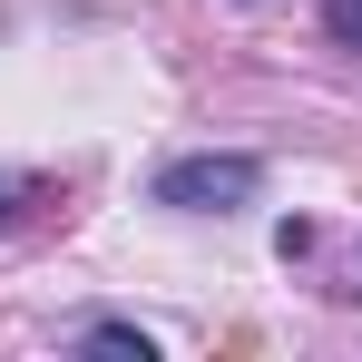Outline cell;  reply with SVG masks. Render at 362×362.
<instances>
[{
    "label": "cell",
    "instance_id": "6da1fadb",
    "mask_svg": "<svg viewBox=\"0 0 362 362\" xmlns=\"http://www.w3.org/2000/svg\"><path fill=\"white\" fill-rule=\"evenodd\" d=\"M255 186H264L255 157H167L147 196L177 206V216H235V206H255Z\"/></svg>",
    "mask_w": 362,
    "mask_h": 362
},
{
    "label": "cell",
    "instance_id": "7a4b0ae2",
    "mask_svg": "<svg viewBox=\"0 0 362 362\" xmlns=\"http://www.w3.org/2000/svg\"><path fill=\"white\" fill-rule=\"evenodd\" d=\"M88 353H127V362H157V343L137 323H88Z\"/></svg>",
    "mask_w": 362,
    "mask_h": 362
},
{
    "label": "cell",
    "instance_id": "3957f363",
    "mask_svg": "<svg viewBox=\"0 0 362 362\" xmlns=\"http://www.w3.org/2000/svg\"><path fill=\"white\" fill-rule=\"evenodd\" d=\"M323 30H333L343 49H362V0H323Z\"/></svg>",
    "mask_w": 362,
    "mask_h": 362
},
{
    "label": "cell",
    "instance_id": "277c9868",
    "mask_svg": "<svg viewBox=\"0 0 362 362\" xmlns=\"http://www.w3.org/2000/svg\"><path fill=\"white\" fill-rule=\"evenodd\" d=\"M0 206H10V186H0Z\"/></svg>",
    "mask_w": 362,
    "mask_h": 362
}]
</instances>
